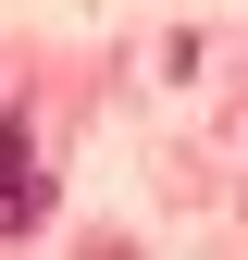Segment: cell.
Returning <instances> with one entry per match:
<instances>
[{
  "mask_svg": "<svg viewBox=\"0 0 248 260\" xmlns=\"http://www.w3.org/2000/svg\"><path fill=\"white\" fill-rule=\"evenodd\" d=\"M38 211H50V161L25 137V112H0V236H25Z\"/></svg>",
  "mask_w": 248,
  "mask_h": 260,
  "instance_id": "6da1fadb",
  "label": "cell"
}]
</instances>
